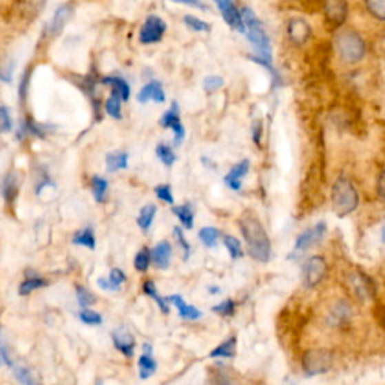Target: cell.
<instances>
[{"label": "cell", "mask_w": 385, "mask_h": 385, "mask_svg": "<svg viewBox=\"0 0 385 385\" xmlns=\"http://www.w3.org/2000/svg\"><path fill=\"white\" fill-rule=\"evenodd\" d=\"M47 284H48V282L45 280V278L39 277V275L28 277L26 280H24V282L20 284L19 293L21 295V297H26V295H29L30 292H34V291H37V289L44 288V286H47Z\"/></svg>", "instance_id": "f1b7e54d"}, {"label": "cell", "mask_w": 385, "mask_h": 385, "mask_svg": "<svg viewBox=\"0 0 385 385\" xmlns=\"http://www.w3.org/2000/svg\"><path fill=\"white\" fill-rule=\"evenodd\" d=\"M101 83H103V85H107V86H112V87H113V91H114V92H118L124 101H128V100H129L131 89H129V85L127 83V81H125L124 79L114 77V76H109V77L101 79Z\"/></svg>", "instance_id": "603a6c76"}, {"label": "cell", "mask_w": 385, "mask_h": 385, "mask_svg": "<svg viewBox=\"0 0 385 385\" xmlns=\"http://www.w3.org/2000/svg\"><path fill=\"white\" fill-rule=\"evenodd\" d=\"M326 274V262L321 256L309 258L302 268V275H304V284L307 288H315L324 280Z\"/></svg>", "instance_id": "52a82bcc"}, {"label": "cell", "mask_w": 385, "mask_h": 385, "mask_svg": "<svg viewBox=\"0 0 385 385\" xmlns=\"http://www.w3.org/2000/svg\"><path fill=\"white\" fill-rule=\"evenodd\" d=\"M240 227L247 242L249 255L258 262H268L271 258V242L259 218L253 212H245L240 220Z\"/></svg>", "instance_id": "6da1fadb"}, {"label": "cell", "mask_w": 385, "mask_h": 385, "mask_svg": "<svg viewBox=\"0 0 385 385\" xmlns=\"http://www.w3.org/2000/svg\"><path fill=\"white\" fill-rule=\"evenodd\" d=\"M171 212L179 218L181 221L183 226L187 229V231H190L194 226V212L191 205H181V207H171Z\"/></svg>", "instance_id": "d4e9b609"}, {"label": "cell", "mask_w": 385, "mask_h": 385, "mask_svg": "<svg viewBox=\"0 0 385 385\" xmlns=\"http://www.w3.org/2000/svg\"><path fill=\"white\" fill-rule=\"evenodd\" d=\"M349 286L352 292L355 293V297L360 298L362 301L373 298L375 295V283L372 282V278L368 277L367 274L357 271L352 273L349 275Z\"/></svg>", "instance_id": "30bf717a"}, {"label": "cell", "mask_w": 385, "mask_h": 385, "mask_svg": "<svg viewBox=\"0 0 385 385\" xmlns=\"http://www.w3.org/2000/svg\"><path fill=\"white\" fill-rule=\"evenodd\" d=\"M351 316V306H348L345 301H340L339 304H335L334 309L330 312V322L331 325H340L346 322Z\"/></svg>", "instance_id": "83f0119b"}, {"label": "cell", "mask_w": 385, "mask_h": 385, "mask_svg": "<svg viewBox=\"0 0 385 385\" xmlns=\"http://www.w3.org/2000/svg\"><path fill=\"white\" fill-rule=\"evenodd\" d=\"M112 340L114 348H116L121 354H124L128 358L134 355L136 339L134 335L129 333V330L125 329V326H119V329L114 330L112 333Z\"/></svg>", "instance_id": "7c38bea8"}, {"label": "cell", "mask_w": 385, "mask_h": 385, "mask_svg": "<svg viewBox=\"0 0 385 385\" xmlns=\"http://www.w3.org/2000/svg\"><path fill=\"white\" fill-rule=\"evenodd\" d=\"M157 371V362L152 357V346L143 345V354L138 358V375L142 379H147Z\"/></svg>", "instance_id": "d6986e66"}, {"label": "cell", "mask_w": 385, "mask_h": 385, "mask_svg": "<svg viewBox=\"0 0 385 385\" xmlns=\"http://www.w3.org/2000/svg\"><path fill=\"white\" fill-rule=\"evenodd\" d=\"M155 152H157L158 160L167 167L174 166V163L176 161V155H175L174 149H171V147L166 143H160L157 146V149H155Z\"/></svg>", "instance_id": "836d02e7"}, {"label": "cell", "mask_w": 385, "mask_h": 385, "mask_svg": "<svg viewBox=\"0 0 385 385\" xmlns=\"http://www.w3.org/2000/svg\"><path fill=\"white\" fill-rule=\"evenodd\" d=\"M80 321L86 325H100L103 322V316L94 310L83 309L80 312Z\"/></svg>", "instance_id": "b9f144b4"}, {"label": "cell", "mask_w": 385, "mask_h": 385, "mask_svg": "<svg viewBox=\"0 0 385 385\" xmlns=\"http://www.w3.org/2000/svg\"><path fill=\"white\" fill-rule=\"evenodd\" d=\"M125 280H127V277H125L124 271L119 268H113L110 271L109 278H98L96 284L104 291H119V288L125 283Z\"/></svg>", "instance_id": "44dd1931"}, {"label": "cell", "mask_w": 385, "mask_h": 385, "mask_svg": "<svg viewBox=\"0 0 385 385\" xmlns=\"http://www.w3.org/2000/svg\"><path fill=\"white\" fill-rule=\"evenodd\" d=\"M366 8L375 19L385 21V0H366Z\"/></svg>", "instance_id": "8d00e7d4"}, {"label": "cell", "mask_w": 385, "mask_h": 385, "mask_svg": "<svg viewBox=\"0 0 385 385\" xmlns=\"http://www.w3.org/2000/svg\"><path fill=\"white\" fill-rule=\"evenodd\" d=\"M253 141H255V143L258 146H260V138H262V122L260 121H256L255 124H253Z\"/></svg>", "instance_id": "f907efd6"}, {"label": "cell", "mask_w": 385, "mask_h": 385, "mask_svg": "<svg viewBox=\"0 0 385 385\" xmlns=\"http://www.w3.org/2000/svg\"><path fill=\"white\" fill-rule=\"evenodd\" d=\"M160 125L163 128H169L174 131L175 145H181L184 137H185V128L181 122V116H179V105L178 103H171V107L163 114L160 119Z\"/></svg>", "instance_id": "ba28073f"}, {"label": "cell", "mask_w": 385, "mask_h": 385, "mask_svg": "<svg viewBox=\"0 0 385 385\" xmlns=\"http://www.w3.org/2000/svg\"><path fill=\"white\" fill-rule=\"evenodd\" d=\"M2 196H3V200L8 205H12L14 200L17 199V196H19V179H17V175H15L14 171L8 174L3 179Z\"/></svg>", "instance_id": "7402d4cb"}, {"label": "cell", "mask_w": 385, "mask_h": 385, "mask_svg": "<svg viewBox=\"0 0 385 385\" xmlns=\"http://www.w3.org/2000/svg\"><path fill=\"white\" fill-rule=\"evenodd\" d=\"M236 354V337L232 335L231 339L218 345L214 351L211 352L209 357L212 358H233Z\"/></svg>", "instance_id": "4316f807"}, {"label": "cell", "mask_w": 385, "mask_h": 385, "mask_svg": "<svg viewBox=\"0 0 385 385\" xmlns=\"http://www.w3.org/2000/svg\"><path fill=\"white\" fill-rule=\"evenodd\" d=\"M71 14H72V6L70 3H65V5L57 8L54 15H53V20L50 21V24H48V28H47L48 35H50V37L59 35L62 29L65 28V24L68 23Z\"/></svg>", "instance_id": "2e32d148"}, {"label": "cell", "mask_w": 385, "mask_h": 385, "mask_svg": "<svg viewBox=\"0 0 385 385\" xmlns=\"http://www.w3.org/2000/svg\"><path fill=\"white\" fill-rule=\"evenodd\" d=\"M30 77H32V68H28L26 71L23 72V76L20 79V85H19V96H20L21 103L26 101V98H28Z\"/></svg>", "instance_id": "60d3db41"}, {"label": "cell", "mask_w": 385, "mask_h": 385, "mask_svg": "<svg viewBox=\"0 0 385 385\" xmlns=\"http://www.w3.org/2000/svg\"><path fill=\"white\" fill-rule=\"evenodd\" d=\"M166 21L160 19L158 15H149L143 23V26L141 29V34H138V41L143 45L149 44H157L163 39L166 34Z\"/></svg>", "instance_id": "8992f818"}, {"label": "cell", "mask_w": 385, "mask_h": 385, "mask_svg": "<svg viewBox=\"0 0 385 385\" xmlns=\"http://www.w3.org/2000/svg\"><path fill=\"white\" fill-rule=\"evenodd\" d=\"M155 214H157V207L154 203H147L141 209V214L137 217V225L141 226V229L143 232L149 231V227L154 223Z\"/></svg>", "instance_id": "484cf974"}, {"label": "cell", "mask_w": 385, "mask_h": 385, "mask_svg": "<svg viewBox=\"0 0 385 385\" xmlns=\"http://www.w3.org/2000/svg\"><path fill=\"white\" fill-rule=\"evenodd\" d=\"M184 23L188 29H191L194 32H209L211 26L208 23H205L203 20H199L193 17V15H185Z\"/></svg>", "instance_id": "ab89813d"}, {"label": "cell", "mask_w": 385, "mask_h": 385, "mask_svg": "<svg viewBox=\"0 0 385 385\" xmlns=\"http://www.w3.org/2000/svg\"><path fill=\"white\" fill-rule=\"evenodd\" d=\"M171 258V245L167 241H161L152 250V260L158 269H167Z\"/></svg>", "instance_id": "ffe728a7"}, {"label": "cell", "mask_w": 385, "mask_h": 385, "mask_svg": "<svg viewBox=\"0 0 385 385\" xmlns=\"http://www.w3.org/2000/svg\"><path fill=\"white\" fill-rule=\"evenodd\" d=\"M174 235H175V238L178 240V244L181 245V249L184 251V260H187L188 258H190V251H191L190 244L187 242V240L184 238V233H183V231L179 227L174 229Z\"/></svg>", "instance_id": "c3c4849f"}, {"label": "cell", "mask_w": 385, "mask_h": 385, "mask_svg": "<svg viewBox=\"0 0 385 385\" xmlns=\"http://www.w3.org/2000/svg\"><path fill=\"white\" fill-rule=\"evenodd\" d=\"M121 101H124L118 92H112V96L105 101V112L113 119H122V110H121Z\"/></svg>", "instance_id": "d6a6232c"}, {"label": "cell", "mask_w": 385, "mask_h": 385, "mask_svg": "<svg viewBox=\"0 0 385 385\" xmlns=\"http://www.w3.org/2000/svg\"><path fill=\"white\" fill-rule=\"evenodd\" d=\"M218 236H220V232L217 231L216 227H202L200 231H199V238L209 249H214L216 247Z\"/></svg>", "instance_id": "e575fe53"}, {"label": "cell", "mask_w": 385, "mask_h": 385, "mask_svg": "<svg viewBox=\"0 0 385 385\" xmlns=\"http://www.w3.org/2000/svg\"><path fill=\"white\" fill-rule=\"evenodd\" d=\"M12 129V119L10 110L3 105H0V134L8 133V131Z\"/></svg>", "instance_id": "f6af8a7d"}, {"label": "cell", "mask_w": 385, "mask_h": 385, "mask_svg": "<svg viewBox=\"0 0 385 385\" xmlns=\"http://www.w3.org/2000/svg\"><path fill=\"white\" fill-rule=\"evenodd\" d=\"M214 2L217 3L221 15H223V19L229 26L238 32H245L242 15L238 10H236L233 0H214Z\"/></svg>", "instance_id": "8fae6325"}, {"label": "cell", "mask_w": 385, "mask_h": 385, "mask_svg": "<svg viewBox=\"0 0 385 385\" xmlns=\"http://www.w3.org/2000/svg\"><path fill=\"white\" fill-rule=\"evenodd\" d=\"M143 292L147 295V297H151L155 302H157L163 313H166V315L169 313V302L166 301V298H161V297H160L158 291H157V286H155V283H154L152 280L145 282V284H143Z\"/></svg>", "instance_id": "f546056e"}, {"label": "cell", "mask_w": 385, "mask_h": 385, "mask_svg": "<svg viewBox=\"0 0 385 385\" xmlns=\"http://www.w3.org/2000/svg\"><path fill=\"white\" fill-rule=\"evenodd\" d=\"M137 101L141 104H146L149 101L165 103L166 94H165V89H163V85L160 81H149V83L145 85L141 89V92L137 95Z\"/></svg>", "instance_id": "5bb4252c"}, {"label": "cell", "mask_w": 385, "mask_h": 385, "mask_svg": "<svg viewBox=\"0 0 385 385\" xmlns=\"http://www.w3.org/2000/svg\"><path fill=\"white\" fill-rule=\"evenodd\" d=\"M155 194H157V198L163 202H167L170 205L175 203L174 194H171V188L167 184H163V185H158L157 188H155Z\"/></svg>", "instance_id": "7dc6e473"}, {"label": "cell", "mask_w": 385, "mask_h": 385, "mask_svg": "<svg viewBox=\"0 0 385 385\" xmlns=\"http://www.w3.org/2000/svg\"><path fill=\"white\" fill-rule=\"evenodd\" d=\"M249 169H250V161L249 160H242V161L238 163V165H235L225 178L226 185L229 188H232V190H235V191L241 190V185H242L241 179L249 174Z\"/></svg>", "instance_id": "ac0fdd59"}, {"label": "cell", "mask_w": 385, "mask_h": 385, "mask_svg": "<svg viewBox=\"0 0 385 385\" xmlns=\"http://www.w3.org/2000/svg\"><path fill=\"white\" fill-rule=\"evenodd\" d=\"M376 191H378V196L381 199H385V171L379 175L378 178V184H376Z\"/></svg>", "instance_id": "816d5d0a"}, {"label": "cell", "mask_w": 385, "mask_h": 385, "mask_svg": "<svg viewBox=\"0 0 385 385\" xmlns=\"http://www.w3.org/2000/svg\"><path fill=\"white\" fill-rule=\"evenodd\" d=\"M325 229H326V225L324 223V221L318 223L313 229H307L306 232H302L298 236L297 244H295V250H301V251L307 250L309 247H312L315 242L321 241L324 233H325Z\"/></svg>", "instance_id": "9a60e30c"}, {"label": "cell", "mask_w": 385, "mask_h": 385, "mask_svg": "<svg viewBox=\"0 0 385 385\" xmlns=\"http://www.w3.org/2000/svg\"><path fill=\"white\" fill-rule=\"evenodd\" d=\"M209 292H212V293H218L220 291H218V288H209Z\"/></svg>", "instance_id": "f5cc1de1"}, {"label": "cell", "mask_w": 385, "mask_h": 385, "mask_svg": "<svg viewBox=\"0 0 385 385\" xmlns=\"http://www.w3.org/2000/svg\"><path fill=\"white\" fill-rule=\"evenodd\" d=\"M91 187H92V193H94V198L98 203H101L105 200V194H107L109 190V184L105 181L104 178L101 176H92L91 179Z\"/></svg>", "instance_id": "4dcf8cb0"}, {"label": "cell", "mask_w": 385, "mask_h": 385, "mask_svg": "<svg viewBox=\"0 0 385 385\" xmlns=\"http://www.w3.org/2000/svg\"><path fill=\"white\" fill-rule=\"evenodd\" d=\"M14 376H15V379H17L19 382L21 384H35L37 381L34 379V376H32L30 371L26 367H23V366H15L14 367Z\"/></svg>", "instance_id": "7bdbcfd3"}, {"label": "cell", "mask_w": 385, "mask_h": 385, "mask_svg": "<svg viewBox=\"0 0 385 385\" xmlns=\"http://www.w3.org/2000/svg\"><path fill=\"white\" fill-rule=\"evenodd\" d=\"M225 85V80L218 76H209L203 80V89L207 92H216Z\"/></svg>", "instance_id": "bcb514c9"}, {"label": "cell", "mask_w": 385, "mask_h": 385, "mask_svg": "<svg viewBox=\"0 0 385 385\" xmlns=\"http://www.w3.org/2000/svg\"><path fill=\"white\" fill-rule=\"evenodd\" d=\"M166 301L169 304H174L178 309L179 316L187 319V321H198V319L202 318L200 310L196 309L194 306H188L181 295H170V297H166Z\"/></svg>", "instance_id": "e0dca14e"}, {"label": "cell", "mask_w": 385, "mask_h": 385, "mask_svg": "<svg viewBox=\"0 0 385 385\" xmlns=\"http://www.w3.org/2000/svg\"><path fill=\"white\" fill-rule=\"evenodd\" d=\"M72 244H77V245H83V247H87L94 250L96 241H95V235L92 227H85L83 231L79 232L76 236L72 238Z\"/></svg>", "instance_id": "1f68e13d"}, {"label": "cell", "mask_w": 385, "mask_h": 385, "mask_svg": "<svg viewBox=\"0 0 385 385\" xmlns=\"http://www.w3.org/2000/svg\"><path fill=\"white\" fill-rule=\"evenodd\" d=\"M324 14L325 20L331 28H340L348 17V3L346 0H324Z\"/></svg>", "instance_id": "9c48e42d"}, {"label": "cell", "mask_w": 385, "mask_h": 385, "mask_svg": "<svg viewBox=\"0 0 385 385\" xmlns=\"http://www.w3.org/2000/svg\"><path fill=\"white\" fill-rule=\"evenodd\" d=\"M151 259H152V251L149 249H142L138 251L134 259V267L137 271L141 273L147 271V268L151 265Z\"/></svg>", "instance_id": "d590c367"}, {"label": "cell", "mask_w": 385, "mask_h": 385, "mask_svg": "<svg viewBox=\"0 0 385 385\" xmlns=\"http://www.w3.org/2000/svg\"><path fill=\"white\" fill-rule=\"evenodd\" d=\"M175 3H181V5H187V6H193V8H199V10H207V3L203 0H171Z\"/></svg>", "instance_id": "681fc988"}, {"label": "cell", "mask_w": 385, "mask_h": 385, "mask_svg": "<svg viewBox=\"0 0 385 385\" xmlns=\"http://www.w3.org/2000/svg\"><path fill=\"white\" fill-rule=\"evenodd\" d=\"M242 21L247 28V35L249 39L251 41V44L256 47L258 50V57H253V61L259 62L267 67L268 70H271V45H269V39L265 34L264 28H262V23L256 19V15L253 14L250 10H242Z\"/></svg>", "instance_id": "7a4b0ae2"}, {"label": "cell", "mask_w": 385, "mask_h": 385, "mask_svg": "<svg viewBox=\"0 0 385 385\" xmlns=\"http://www.w3.org/2000/svg\"><path fill=\"white\" fill-rule=\"evenodd\" d=\"M310 35H312V29H310L309 23L302 19H292L288 23V37L293 44L302 45L307 43Z\"/></svg>", "instance_id": "4fadbf2b"}, {"label": "cell", "mask_w": 385, "mask_h": 385, "mask_svg": "<svg viewBox=\"0 0 385 385\" xmlns=\"http://www.w3.org/2000/svg\"><path fill=\"white\" fill-rule=\"evenodd\" d=\"M382 240H384V242H385V227H384V231H382Z\"/></svg>", "instance_id": "db71d44e"}, {"label": "cell", "mask_w": 385, "mask_h": 385, "mask_svg": "<svg viewBox=\"0 0 385 385\" xmlns=\"http://www.w3.org/2000/svg\"><path fill=\"white\" fill-rule=\"evenodd\" d=\"M76 295H77V301H79V306L80 307H89V306H92L95 304V297H94V293L89 292L85 286H77L76 288Z\"/></svg>", "instance_id": "f35d334b"}, {"label": "cell", "mask_w": 385, "mask_h": 385, "mask_svg": "<svg viewBox=\"0 0 385 385\" xmlns=\"http://www.w3.org/2000/svg\"><path fill=\"white\" fill-rule=\"evenodd\" d=\"M223 242L226 245V249L231 253L232 259H238L242 256V249H241V242L235 238L232 235H225L223 236Z\"/></svg>", "instance_id": "74e56055"}, {"label": "cell", "mask_w": 385, "mask_h": 385, "mask_svg": "<svg viewBox=\"0 0 385 385\" xmlns=\"http://www.w3.org/2000/svg\"><path fill=\"white\" fill-rule=\"evenodd\" d=\"M335 48H337L342 59L348 63H355L362 61L366 53L363 38L360 37L355 30L351 29L339 32L337 37H335Z\"/></svg>", "instance_id": "277c9868"}, {"label": "cell", "mask_w": 385, "mask_h": 385, "mask_svg": "<svg viewBox=\"0 0 385 385\" xmlns=\"http://www.w3.org/2000/svg\"><path fill=\"white\" fill-rule=\"evenodd\" d=\"M105 165H107L109 171H116V170H124L128 167V154L116 151L110 152L105 157Z\"/></svg>", "instance_id": "cb8c5ba5"}, {"label": "cell", "mask_w": 385, "mask_h": 385, "mask_svg": "<svg viewBox=\"0 0 385 385\" xmlns=\"http://www.w3.org/2000/svg\"><path fill=\"white\" fill-rule=\"evenodd\" d=\"M333 355L329 349H310L302 357V371L309 376L326 373L331 368Z\"/></svg>", "instance_id": "5b68a950"}, {"label": "cell", "mask_w": 385, "mask_h": 385, "mask_svg": "<svg viewBox=\"0 0 385 385\" xmlns=\"http://www.w3.org/2000/svg\"><path fill=\"white\" fill-rule=\"evenodd\" d=\"M212 312H216L221 316H232L235 313V302L233 300H225L220 304L212 307Z\"/></svg>", "instance_id": "ee69618b"}, {"label": "cell", "mask_w": 385, "mask_h": 385, "mask_svg": "<svg viewBox=\"0 0 385 385\" xmlns=\"http://www.w3.org/2000/svg\"><path fill=\"white\" fill-rule=\"evenodd\" d=\"M334 212L339 217H346L358 207V193L348 178H339L331 190Z\"/></svg>", "instance_id": "3957f363"}]
</instances>
